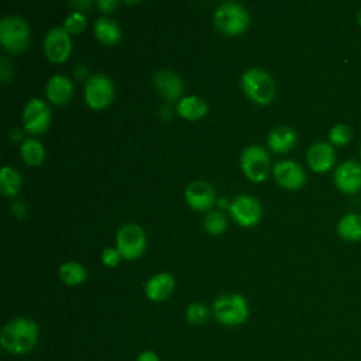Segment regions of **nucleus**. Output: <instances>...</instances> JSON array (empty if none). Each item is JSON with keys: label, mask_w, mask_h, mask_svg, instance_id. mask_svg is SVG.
Here are the masks:
<instances>
[{"label": "nucleus", "mask_w": 361, "mask_h": 361, "mask_svg": "<svg viewBox=\"0 0 361 361\" xmlns=\"http://www.w3.org/2000/svg\"><path fill=\"white\" fill-rule=\"evenodd\" d=\"M175 289V278L169 272H159L151 276L144 286V293L151 302L166 300Z\"/></svg>", "instance_id": "obj_16"}, {"label": "nucleus", "mask_w": 361, "mask_h": 361, "mask_svg": "<svg viewBox=\"0 0 361 361\" xmlns=\"http://www.w3.org/2000/svg\"><path fill=\"white\" fill-rule=\"evenodd\" d=\"M44 52L45 56L54 63L65 62L72 51L71 34L63 25H56L48 30L44 38Z\"/></svg>", "instance_id": "obj_10"}, {"label": "nucleus", "mask_w": 361, "mask_h": 361, "mask_svg": "<svg viewBox=\"0 0 361 361\" xmlns=\"http://www.w3.org/2000/svg\"><path fill=\"white\" fill-rule=\"evenodd\" d=\"M210 316V310L207 306H204L203 303H199V302H193L190 303L188 307H186V312H185V317H186V322L192 326H202L207 322Z\"/></svg>", "instance_id": "obj_26"}, {"label": "nucleus", "mask_w": 361, "mask_h": 361, "mask_svg": "<svg viewBox=\"0 0 361 361\" xmlns=\"http://www.w3.org/2000/svg\"><path fill=\"white\" fill-rule=\"evenodd\" d=\"M135 361H159V357L152 350H144L137 355Z\"/></svg>", "instance_id": "obj_33"}, {"label": "nucleus", "mask_w": 361, "mask_h": 361, "mask_svg": "<svg viewBox=\"0 0 361 361\" xmlns=\"http://www.w3.org/2000/svg\"><path fill=\"white\" fill-rule=\"evenodd\" d=\"M240 162L243 173L252 182H264L269 175V155L261 145L252 144L244 148Z\"/></svg>", "instance_id": "obj_7"}, {"label": "nucleus", "mask_w": 361, "mask_h": 361, "mask_svg": "<svg viewBox=\"0 0 361 361\" xmlns=\"http://www.w3.org/2000/svg\"><path fill=\"white\" fill-rule=\"evenodd\" d=\"M114 97V86L109 76L93 75L85 85V102L93 110L107 107Z\"/></svg>", "instance_id": "obj_8"}, {"label": "nucleus", "mask_w": 361, "mask_h": 361, "mask_svg": "<svg viewBox=\"0 0 361 361\" xmlns=\"http://www.w3.org/2000/svg\"><path fill=\"white\" fill-rule=\"evenodd\" d=\"M185 200L189 207L197 212L209 210L214 202L216 195L213 186L206 180H195L189 183L185 189Z\"/></svg>", "instance_id": "obj_13"}, {"label": "nucleus", "mask_w": 361, "mask_h": 361, "mask_svg": "<svg viewBox=\"0 0 361 361\" xmlns=\"http://www.w3.org/2000/svg\"><path fill=\"white\" fill-rule=\"evenodd\" d=\"M298 141L296 131L288 126H278L272 128L267 137V145L274 152H288Z\"/></svg>", "instance_id": "obj_19"}, {"label": "nucleus", "mask_w": 361, "mask_h": 361, "mask_svg": "<svg viewBox=\"0 0 361 361\" xmlns=\"http://www.w3.org/2000/svg\"><path fill=\"white\" fill-rule=\"evenodd\" d=\"M219 206H220V207H224V206L227 207V200H224V199H220V200H219Z\"/></svg>", "instance_id": "obj_36"}, {"label": "nucleus", "mask_w": 361, "mask_h": 361, "mask_svg": "<svg viewBox=\"0 0 361 361\" xmlns=\"http://www.w3.org/2000/svg\"><path fill=\"white\" fill-rule=\"evenodd\" d=\"M23 186L21 173L13 166L4 165L0 172V189L1 193L7 197H14Z\"/></svg>", "instance_id": "obj_24"}, {"label": "nucleus", "mask_w": 361, "mask_h": 361, "mask_svg": "<svg viewBox=\"0 0 361 361\" xmlns=\"http://www.w3.org/2000/svg\"><path fill=\"white\" fill-rule=\"evenodd\" d=\"M357 20H358V23H360V25H361V8H360L358 13H357Z\"/></svg>", "instance_id": "obj_37"}, {"label": "nucleus", "mask_w": 361, "mask_h": 361, "mask_svg": "<svg viewBox=\"0 0 361 361\" xmlns=\"http://www.w3.org/2000/svg\"><path fill=\"white\" fill-rule=\"evenodd\" d=\"M233 220L241 227H254L262 217V206L258 199L248 195L234 197L228 204Z\"/></svg>", "instance_id": "obj_9"}, {"label": "nucleus", "mask_w": 361, "mask_h": 361, "mask_svg": "<svg viewBox=\"0 0 361 361\" xmlns=\"http://www.w3.org/2000/svg\"><path fill=\"white\" fill-rule=\"evenodd\" d=\"M0 76L3 82H10L13 79V65L6 58H1L0 61Z\"/></svg>", "instance_id": "obj_31"}, {"label": "nucleus", "mask_w": 361, "mask_h": 361, "mask_svg": "<svg viewBox=\"0 0 361 361\" xmlns=\"http://www.w3.org/2000/svg\"><path fill=\"white\" fill-rule=\"evenodd\" d=\"M307 165L313 172L323 173L331 169L334 164V149L327 142H314L306 152Z\"/></svg>", "instance_id": "obj_17"}, {"label": "nucleus", "mask_w": 361, "mask_h": 361, "mask_svg": "<svg viewBox=\"0 0 361 361\" xmlns=\"http://www.w3.org/2000/svg\"><path fill=\"white\" fill-rule=\"evenodd\" d=\"M0 44L11 52L20 54L30 44V27L18 16H6L0 20Z\"/></svg>", "instance_id": "obj_5"}, {"label": "nucleus", "mask_w": 361, "mask_h": 361, "mask_svg": "<svg viewBox=\"0 0 361 361\" xmlns=\"http://www.w3.org/2000/svg\"><path fill=\"white\" fill-rule=\"evenodd\" d=\"M72 93H73L72 82L65 75L56 73L48 79L45 86V94L52 104H56V106L66 104L71 100Z\"/></svg>", "instance_id": "obj_18"}, {"label": "nucleus", "mask_w": 361, "mask_h": 361, "mask_svg": "<svg viewBox=\"0 0 361 361\" xmlns=\"http://www.w3.org/2000/svg\"><path fill=\"white\" fill-rule=\"evenodd\" d=\"M147 247V237L141 226L135 223L123 224L116 235V248L127 261L140 258Z\"/></svg>", "instance_id": "obj_6"}, {"label": "nucleus", "mask_w": 361, "mask_h": 361, "mask_svg": "<svg viewBox=\"0 0 361 361\" xmlns=\"http://www.w3.org/2000/svg\"><path fill=\"white\" fill-rule=\"evenodd\" d=\"M334 183L344 193H355L361 189V165L355 161L341 164L334 172Z\"/></svg>", "instance_id": "obj_15"}, {"label": "nucleus", "mask_w": 361, "mask_h": 361, "mask_svg": "<svg viewBox=\"0 0 361 361\" xmlns=\"http://www.w3.org/2000/svg\"><path fill=\"white\" fill-rule=\"evenodd\" d=\"M39 329L27 317H16L7 322L0 331V345L13 355H24L37 347Z\"/></svg>", "instance_id": "obj_1"}, {"label": "nucleus", "mask_w": 361, "mask_h": 361, "mask_svg": "<svg viewBox=\"0 0 361 361\" xmlns=\"http://www.w3.org/2000/svg\"><path fill=\"white\" fill-rule=\"evenodd\" d=\"M154 86L158 90V93L166 99L168 102H175L180 100L182 93H183V82L182 78L168 69L158 71L154 75Z\"/></svg>", "instance_id": "obj_14"}, {"label": "nucleus", "mask_w": 361, "mask_h": 361, "mask_svg": "<svg viewBox=\"0 0 361 361\" xmlns=\"http://www.w3.org/2000/svg\"><path fill=\"white\" fill-rule=\"evenodd\" d=\"M63 27L69 34H80L85 27H86V17L82 11H73L71 13L65 21H63Z\"/></svg>", "instance_id": "obj_28"}, {"label": "nucleus", "mask_w": 361, "mask_h": 361, "mask_svg": "<svg viewBox=\"0 0 361 361\" xmlns=\"http://www.w3.org/2000/svg\"><path fill=\"white\" fill-rule=\"evenodd\" d=\"M93 31H94L96 38L102 44L110 45V47L117 45L123 37V31H121L120 25L117 24V21H114L113 18H109V17L97 18L93 25Z\"/></svg>", "instance_id": "obj_20"}, {"label": "nucleus", "mask_w": 361, "mask_h": 361, "mask_svg": "<svg viewBox=\"0 0 361 361\" xmlns=\"http://www.w3.org/2000/svg\"><path fill=\"white\" fill-rule=\"evenodd\" d=\"M13 212L17 214V216H20V217H24L25 216V207H24V204H23V202H16L14 204H13Z\"/></svg>", "instance_id": "obj_34"}, {"label": "nucleus", "mask_w": 361, "mask_h": 361, "mask_svg": "<svg viewBox=\"0 0 361 361\" xmlns=\"http://www.w3.org/2000/svg\"><path fill=\"white\" fill-rule=\"evenodd\" d=\"M61 281L68 286H76L83 283L87 279L86 268L75 261L63 262L58 269Z\"/></svg>", "instance_id": "obj_25"}, {"label": "nucleus", "mask_w": 361, "mask_h": 361, "mask_svg": "<svg viewBox=\"0 0 361 361\" xmlns=\"http://www.w3.org/2000/svg\"><path fill=\"white\" fill-rule=\"evenodd\" d=\"M20 155L27 165L38 166L45 159V148L38 140L27 138L20 145Z\"/></svg>", "instance_id": "obj_23"}, {"label": "nucleus", "mask_w": 361, "mask_h": 361, "mask_svg": "<svg viewBox=\"0 0 361 361\" xmlns=\"http://www.w3.org/2000/svg\"><path fill=\"white\" fill-rule=\"evenodd\" d=\"M212 310L214 319L227 327L240 326L250 316L247 299L240 293H223L217 296L212 305Z\"/></svg>", "instance_id": "obj_2"}, {"label": "nucleus", "mask_w": 361, "mask_h": 361, "mask_svg": "<svg viewBox=\"0 0 361 361\" xmlns=\"http://www.w3.org/2000/svg\"><path fill=\"white\" fill-rule=\"evenodd\" d=\"M121 254L117 248H113V247H107L102 251V255H100V259L102 262L109 267V268H113L116 265H118V262L121 261Z\"/></svg>", "instance_id": "obj_30"}, {"label": "nucleus", "mask_w": 361, "mask_h": 361, "mask_svg": "<svg viewBox=\"0 0 361 361\" xmlns=\"http://www.w3.org/2000/svg\"><path fill=\"white\" fill-rule=\"evenodd\" d=\"M176 113L186 120H199L207 114V104L199 96H185L178 102Z\"/></svg>", "instance_id": "obj_21"}, {"label": "nucleus", "mask_w": 361, "mask_h": 361, "mask_svg": "<svg viewBox=\"0 0 361 361\" xmlns=\"http://www.w3.org/2000/svg\"><path fill=\"white\" fill-rule=\"evenodd\" d=\"M244 94L259 106L269 104L275 97V82L272 76L261 68H250L241 76Z\"/></svg>", "instance_id": "obj_3"}, {"label": "nucleus", "mask_w": 361, "mask_h": 361, "mask_svg": "<svg viewBox=\"0 0 361 361\" xmlns=\"http://www.w3.org/2000/svg\"><path fill=\"white\" fill-rule=\"evenodd\" d=\"M69 4L76 7V11H82V10L87 8V7H90L92 1H73V3H69Z\"/></svg>", "instance_id": "obj_35"}, {"label": "nucleus", "mask_w": 361, "mask_h": 361, "mask_svg": "<svg viewBox=\"0 0 361 361\" xmlns=\"http://www.w3.org/2000/svg\"><path fill=\"white\" fill-rule=\"evenodd\" d=\"M276 183L288 190H296L305 185L306 175L303 168L290 159L279 161L272 168Z\"/></svg>", "instance_id": "obj_12"}, {"label": "nucleus", "mask_w": 361, "mask_h": 361, "mask_svg": "<svg viewBox=\"0 0 361 361\" xmlns=\"http://www.w3.org/2000/svg\"><path fill=\"white\" fill-rule=\"evenodd\" d=\"M330 142L334 145H345L351 140V130L345 124H336L329 133Z\"/></svg>", "instance_id": "obj_29"}, {"label": "nucleus", "mask_w": 361, "mask_h": 361, "mask_svg": "<svg viewBox=\"0 0 361 361\" xmlns=\"http://www.w3.org/2000/svg\"><path fill=\"white\" fill-rule=\"evenodd\" d=\"M337 234L345 241L361 240V216L348 213L343 216L337 224Z\"/></svg>", "instance_id": "obj_22"}, {"label": "nucleus", "mask_w": 361, "mask_h": 361, "mask_svg": "<svg viewBox=\"0 0 361 361\" xmlns=\"http://www.w3.org/2000/svg\"><path fill=\"white\" fill-rule=\"evenodd\" d=\"M204 230L212 235H219L226 231L227 228V220L221 212H209L203 220Z\"/></svg>", "instance_id": "obj_27"}, {"label": "nucleus", "mask_w": 361, "mask_h": 361, "mask_svg": "<svg viewBox=\"0 0 361 361\" xmlns=\"http://www.w3.org/2000/svg\"><path fill=\"white\" fill-rule=\"evenodd\" d=\"M117 6H118L117 0H99L97 1V7L103 13H111L117 8Z\"/></svg>", "instance_id": "obj_32"}, {"label": "nucleus", "mask_w": 361, "mask_h": 361, "mask_svg": "<svg viewBox=\"0 0 361 361\" xmlns=\"http://www.w3.org/2000/svg\"><path fill=\"white\" fill-rule=\"evenodd\" d=\"M213 23L221 34L235 37L250 27V14L238 3H223L216 8Z\"/></svg>", "instance_id": "obj_4"}, {"label": "nucleus", "mask_w": 361, "mask_h": 361, "mask_svg": "<svg viewBox=\"0 0 361 361\" xmlns=\"http://www.w3.org/2000/svg\"><path fill=\"white\" fill-rule=\"evenodd\" d=\"M23 124L30 134H42L51 124L49 106L38 99H30L23 110Z\"/></svg>", "instance_id": "obj_11"}]
</instances>
